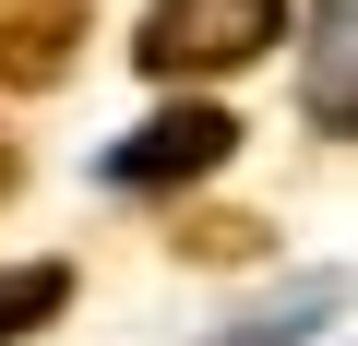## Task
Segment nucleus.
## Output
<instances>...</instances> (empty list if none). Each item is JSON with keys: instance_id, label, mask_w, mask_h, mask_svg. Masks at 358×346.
Instances as JSON below:
<instances>
[{"instance_id": "2", "label": "nucleus", "mask_w": 358, "mask_h": 346, "mask_svg": "<svg viewBox=\"0 0 358 346\" xmlns=\"http://www.w3.org/2000/svg\"><path fill=\"white\" fill-rule=\"evenodd\" d=\"M227 143H239V120H227L215 96H192V108H155V120L108 155V180H120V192H179V180H203V167H227Z\"/></svg>"}, {"instance_id": "3", "label": "nucleus", "mask_w": 358, "mask_h": 346, "mask_svg": "<svg viewBox=\"0 0 358 346\" xmlns=\"http://www.w3.org/2000/svg\"><path fill=\"white\" fill-rule=\"evenodd\" d=\"M84 60V0H0V96H48Z\"/></svg>"}, {"instance_id": "4", "label": "nucleus", "mask_w": 358, "mask_h": 346, "mask_svg": "<svg viewBox=\"0 0 358 346\" xmlns=\"http://www.w3.org/2000/svg\"><path fill=\"white\" fill-rule=\"evenodd\" d=\"M72 310V263H0V346Z\"/></svg>"}, {"instance_id": "1", "label": "nucleus", "mask_w": 358, "mask_h": 346, "mask_svg": "<svg viewBox=\"0 0 358 346\" xmlns=\"http://www.w3.org/2000/svg\"><path fill=\"white\" fill-rule=\"evenodd\" d=\"M275 48H287V0H143L131 24L143 84H227Z\"/></svg>"}]
</instances>
